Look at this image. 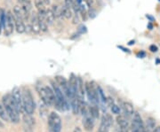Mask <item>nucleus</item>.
Segmentation results:
<instances>
[{"label": "nucleus", "instance_id": "44", "mask_svg": "<svg viewBox=\"0 0 160 132\" xmlns=\"http://www.w3.org/2000/svg\"><path fill=\"white\" fill-rule=\"evenodd\" d=\"M17 1L20 3V4H22V3H23V2H24V1H26V0H17Z\"/></svg>", "mask_w": 160, "mask_h": 132}, {"label": "nucleus", "instance_id": "24", "mask_svg": "<svg viewBox=\"0 0 160 132\" xmlns=\"http://www.w3.org/2000/svg\"><path fill=\"white\" fill-rule=\"evenodd\" d=\"M90 115L93 118V119H98L99 116H100V112H99V108L96 105H93L92 106H91L90 108Z\"/></svg>", "mask_w": 160, "mask_h": 132}, {"label": "nucleus", "instance_id": "13", "mask_svg": "<svg viewBox=\"0 0 160 132\" xmlns=\"http://www.w3.org/2000/svg\"><path fill=\"white\" fill-rule=\"evenodd\" d=\"M85 92H86V88H84L83 80L80 77H78V99L84 100Z\"/></svg>", "mask_w": 160, "mask_h": 132}, {"label": "nucleus", "instance_id": "27", "mask_svg": "<svg viewBox=\"0 0 160 132\" xmlns=\"http://www.w3.org/2000/svg\"><path fill=\"white\" fill-rule=\"evenodd\" d=\"M72 23L73 24H78L80 21V19H79V16H78V12H74V14H73V16H72Z\"/></svg>", "mask_w": 160, "mask_h": 132}, {"label": "nucleus", "instance_id": "20", "mask_svg": "<svg viewBox=\"0 0 160 132\" xmlns=\"http://www.w3.org/2000/svg\"><path fill=\"white\" fill-rule=\"evenodd\" d=\"M35 6L37 7L38 12H46L47 10L46 5L43 0H35Z\"/></svg>", "mask_w": 160, "mask_h": 132}, {"label": "nucleus", "instance_id": "7", "mask_svg": "<svg viewBox=\"0 0 160 132\" xmlns=\"http://www.w3.org/2000/svg\"><path fill=\"white\" fill-rule=\"evenodd\" d=\"M12 96L13 98L14 104L17 107L19 113L23 114L24 113V108H23V102H22V90L18 87H15L12 91Z\"/></svg>", "mask_w": 160, "mask_h": 132}, {"label": "nucleus", "instance_id": "36", "mask_svg": "<svg viewBox=\"0 0 160 132\" xmlns=\"http://www.w3.org/2000/svg\"><path fill=\"white\" fill-rule=\"evenodd\" d=\"M118 48H119V49H122V50H123V51H124V52H128V53H130V51H129V50H128V49H126V48H125V47H123V46H118Z\"/></svg>", "mask_w": 160, "mask_h": 132}, {"label": "nucleus", "instance_id": "9", "mask_svg": "<svg viewBox=\"0 0 160 132\" xmlns=\"http://www.w3.org/2000/svg\"><path fill=\"white\" fill-rule=\"evenodd\" d=\"M55 81L58 83V85L60 86V88L62 89V91L64 93V95L66 96V98H68V100H69V98H70V91H69V82L66 80L65 77H63L62 75L56 76Z\"/></svg>", "mask_w": 160, "mask_h": 132}, {"label": "nucleus", "instance_id": "8", "mask_svg": "<svg viewBox=\"0 0 160 132\" xmlns=\"http://www.w3.org/2000/svg\"><path fill=\"white\" fill-rule=\"evenodd\" d=\"M132 132H144V123L140 114L138 112H134L133 119L132 121L131 126Z\"/></svg>", "mask_w": 160, "mask_h": 132}, {"label": "nucleus", "instance_id": "31", "mask_svg": "<svg viewBox=\"0 0 160 132\" xmlns=\"http://www.w3.org/2000/svg\"><path fill=\"white\" fill-rule=\"evenodd\" d=\"M149 51L151 52H158V46L155 45H151L149 46Z\"/></svg>", "mask_w": 160, "mask_h": 132}, {"label": "nucleus", "instance_id": "37", "mask_svg": "<svg viewBox=\"0 0 160 132\" xmlns=\"http://www.w3.org/2000/svg\"><path fill=\"white\" fill-rule=\"evenodd\" d=\"M73 132H82V130L80 129L79 127H76L73 130Z\"/></svg>", "mask_w": 160, "mask_h": 132}, {"label": "nucleus", "instance_id": "15", "mask_svg": "<svg viewBox=\"0 0 160 132\" xmlns=\"http://www.w3.org/2000/svg\"><path fill=\"white\" fill-rule=\"evenodd\" d=\"M122 108H123V111L125 113V115L127 116V117H130L132 115H133L134 114V109H133V106L131 103L129 102H124L123 105H122Z\"/></svg>", "mask_w": 160, "mask_h": 132}, {"label": "nucleus", "instance_id": "33", "mask_svg": "<svg viewBox=\"0 0 160 132\" xmlns=\"http://www.w3.org/2000/svg\"><path fill=\"white\" fill-rule=\"evenodd\" d=\"M86 2V6H88L89 8H92V5H93V0H85Z\"/></svg>", "mask_w": 160, "mask_h": 132}, {"label": "nucleus", "instance_id": "18", "mask_svg": "<svg viewBox=\"0 0 160 132\" xmlns=\"http://www.w3.org/2000/svg\"><path fill=\"white\" fill-rule=\"evenodd\" d=\"M101 123H102L104 125H106L107 127L110 128V127L112 126V124H113V118H112V116L109 115V114H104L102 116Z\"/></svg>", "mask_w": 160, "mask_h": 132}, {"label": "nucleus", "instance_id": "3", "mask_svg": "<svg viewBox=\"0 0 160 132\" xmlns=\"http://www.w3.org/2000/svg\"><path fill=\"white\" fill-rule=\"evenodd\" d=\"M22 102H23V108L24 112L29 114V115H33L35 112V102L32 93L30 92L29 88L27 87H23L22 91Z\"/></svg>", "mask_w": 160, "mask_h": 132}, {"label": "nucleus", "instance_id": "17", "mask_svg": "<svg viewBox=\"0 0 160 132\" xmlns=\"http://www.w3.org/2000/svg\"><path fill=\"white\" fill-rule=\"evenodd\" d=\"M14 26H15V29L19 34H22L26 30V26L23 22V21L19 20V19H15L14 18Z\"/></svg>", "mask_w": 160, "mask_h": 132}, {"label": "nucleus", "instance_id": "19", "mask_svg": "<svg viewBox=\"0 0 160 132\" xmlns=\"http://www.w3.org/2000/svg\"><path fill=\"white\" fill-rule=\"evenodd\" d=\"M45 19H46V21L48 25H52V23L54 22V21H55L56 18H55V16H54V14L52 12L51 9H47L46 10V15H45Z\"/></svg>", "mask_w": 160, "mask_h": 132}, {"label": "nucleus", "instance_id": "35", "mask_svg": "<svg viewBox=\"0 0 160 132\" xmlns=\"http://www.w3.org/2000/svg\"><path fill=\"white\" fill-rule=\"evenodd\" d=\"M145 56H146V53H145V52H142H142H140L137 54V57L138 58H144V57H145Z\"/></svg>", "mask_w": 160, "mask_h": 132}, {"label": "nucleus", "instance_id": "14", "mask_svg": "<svg viewBox=\"0 0 160 132\" xmlns=\"http://www.w3.org/2000/svg\"><path fill=\"white\" fill-rule=\"evenodd\" d=\"M156 128V121L153 118L149 117L146 120V122L144 124V132H152Z\"/></svg>", "mask_w": 160, "mask_h": 132}, {"label": "nucleus", "instance_id": "30", "mask_svg": "<svg viewBox=\"0 0 160 132\" xmlns=\"http://www.w3.org/2000/svg\"><path fill=\"white\" fill-rule=\"evenodd\" d=\"M74 2V0H64V6H66L67 7L72 9V6H73Z\"/></svg>", "mask_w": 160, "mask_h": 132}, {"label": "nucleus", "instance_id": "45", "mask_svg": "<svg viewBox=\"0 0 160 132\" xmlns=\"http://www.w3.org/2000/svg\"><path fill=\"white\" fill-rule=\"evenodd\" d=\"M0 14H1V9H0Z\"/></svg>", "mask_w": 160, "mask_h": 132}, {"label": "nucleus", "instance_id": "25", "mask_svg": "<svg viewBox=\"0 0 160 132\" xmlns=\"http://www.w3.org/2000/svg\"><path fill=\"white\" fill-rule=\"evenodd\" d=\"M77 31H78V34L83 35L87 32V28H86V25H84V24H80L79 26H78V29H77Z\"/></svg>", "mask_w": 160, "mask_h": 132}, {"label": "nucleus", "instance_id": "38", "mask_svg": "<svg viewBox=\"0 0 160 132\" xmlns=\"http://www.w3.org/2000/svg\"><path fill=\"white\" fill-rule=\"evenodd\" d=\"M146 17L148 18V19H149L150 21H154V20H155L154 18L152 17V16H150L149 14H147V15H146Z\"/></svg>", "mask_w": 160, "mask_h": 132}, {"label": "nucleus", "instance_id": "46", "mask_svg": "<svg viewBox=\"0 0 160 132\" xmlns=\"http://www.w3.org/2000/svg\"><path fill=\"white\" fill-rule=\"evenodd\" d=\"M159 2H160V0H159Z\"/></svg>", "mask_w": 160, "mask_h": 132}, {"label": "nucleus", "instance_id": "1", "mask_svg": "<svg viewBox=\"0 0 160 132\" xmlns=\"http://www.w3.org/2000/svg\"><path fill=\"white\" fill-rule=\"evenodd\" d=\"M2 102H3V105L7 112V115L9 116L10 121L13 123H18L20 121V115H19L20 113L14 104L12 94L10 93L6 94L2 98Z\"/></svg>", "mask_w": 160, "mask_h": 132}, {"label": "nucleus", "instance_id": "28", "mask_svg": "<svg viewBox=\"0 0 160 132\" xmlns=\"http://www.w3.org/2000/svg\"><path fill=\"white\" fill-rule=\"evenodd\" d=\"M109 127H107L106 125L101 123V125L99 127V130H98V132H109Z\"/></svg>", "mask_w": 160, "mask_h": 132}, {"label": "nucleus", "instance_id": "39", "mask_svg": "<svg viewBox=\"0 0 160 132\" xmlns=\"http://www.w3.org/2000/svg\"><path fill=\"white\" fill-rule=\"evenodd\" d=\"M152 132H160V126H157Z\"/></svg>", "mask_w": 160, "mask_h": 132}, {"label": "nucleus", "instance_id": "34", "mask_svg": "<svg viewBox=\"0 0 160 132\" xmlns=\"http://www.w3.org/2000/svg\"><path fill=\"white\" fill-rule=\"evenodd\" d=\"M126 130H127L126 129H123V128H121V127H118V128L115 129L114 132H126Z\"/></svg>", "mask_w": 160, "mask_h": 132}, {"label": "nucleus", "instance_id": "40", "mask_svg": "<svg viewBox=\"0 0 160 132\" xmlns=\"http://www.w3.org/2000/svg\"><path fill=\"white\" fill-rule=\"evenodd\" d=\"M43 1L45 2V4H46V6H48V5L51 4V0H43Z\"/></svg>", "mask_w": 160, "mask_h": 132}, {"label": "nucleus", "instance_id": "11", "mask_svg": "<svg viewBox=\"0 0 160 132\" xmlns=\"http://www.w3.org/2000/svg\"><path fill=\"white\" fill-rule=\"evenodd\" d=\"M36 88H37V92L38 93L40 98L42 99L43 103L45 104L46 106H52L49 98H48V95H47L46 86H43L42 84H38Z\"/></svg>", "mask_w": 160, "mask_h": 132}, {"label": "nucleus", "instance_id": "26", "mask_svg": "<svg viewBox=\"0 0 160 132\" xmlns=\"http://www.w3.org/2000/svg\"><path fill=\"white\" fill-rule=\"evenodd\" d=\"M111 112L115 114V115H119L120 112H121V109H120V107L118 106H117L116 104H114L112 106H111Z\"/></svg>", "mask_w": 160, "mask_h": 132}, {"label": "nucleus", "instance_id": "5", "mask_svg": "<svg viewBox=\"0 0 160 132\" xmlns=\"http://www.w3.org/2000/svg\"><path fill=\"white\" fill-rule=\"evenodd\" d=\"M97 87L98 86H95L93 82H86V85H85L88 99L93 105H96L97 103H99V94H98Z\"/></svg>", "mask_w": 160, "mask_h": 132}, {"label": "nucleus", "instance_id": "43", "mask_svg": "<svg viewBox=\"0 0 160 132\" xmlns=\"http://www.w3.org/2000/svg\"><path fill=\"white\" fill-rule=\"evenodd\" d=\"M133 44H134V40H133V41H130V42L128 43V45H133Z\"/></svg>", "mask_w": 160, "mask_h": 132}, {"label": "nucleus", "instance_id": "22", "mask_svg": "<svg viewBox=\"0 0 160 132\" xmlns=\"http://www.w3.org/2000/svg\"><path fill=\"white\" fill-rule=\"evenodd\" d=\"M73 12H72V9L71 8H69L66 6H64L62 7V17H64L66 20H69L71 19L72 16H73Z\"/></svg>", "mask_w": 160, "mask_h": 132}, {"label": "nucleus", "instance_id": "23", "mask_svg": "<svg viewBox=\"0 0 160 132\" xmlns=\"http://www.w3.org/2000/svg\"><path fill=\"white\" fill-rule=\"evenodd\" d=\"M0 118L3 120V121H9V116L7 115V112H6V108L4 106L3 104H0Z\"/></svg>", "mask_w": 160, "mask_h": 132}, {"label": "nucleus", "instance_id": "21", "mask_svg": "<svg viewBox=\"0 0 160 132\" xmlns=\"http://www.w3.org/2000/svg\"><path fill=\"white\" fill-rule=\"evenodd\" d=\"M52 12H53L55 18L62 17V7H60L57 5H52L51 8Z\"/></svg>", "mask_w": 160, "mask_h": 132}, {"label": "nucleus", "instance_id": "4", "mask_svg": "<svg viewBox=\"0 0 160 132\" xmlns=\"http://www.w3.org/2000/svg\"><path fill=\"white\" fill-rule=\"evenodd\" d=\"M48 126L51 132H61L62 119L55 112H52L48 116Z\"/></svg>", "mask_w": 160, "mask_h": 132}, {"label": "nucleus", "instance_id": "10", "mask_svg": "<svg viewBox=\"0 0 160 132\" xmlns=\"http://www.w3.org/2000/svg\"><path fill=\"white\" fill-rule=\"evenodd\" d=\"M35 125V120L32 115L27 113L23 114V130L24 132H33V127Z\"/></svg>", "mask_w": 160, "mask_h": 132}, {"label": "nucleus", "instance_id": "2", "mask_svg": "<svg viewBox=\"0 0 160 132\" xmlns=\"http://www.w3.org/2000/svg\"><path fill=\"white\" fill-rule=\"evenodd\" d=\"M52 89L54 91L55 96H56V102H55V106L58 110L60 111H65L69 109V104H68V98L64 95V93L62 91V89L58 85V83L52 81Z\"/></svg>", "mask_w": 160, "mask_h": 132}, {"label": "nucleus", "instance_id": "12", "mask_svg": "<svg viewBox=\"0 0 160 132\" xmlns=\"http://www.w3.org/2000/svg\"><path fill=\"white\" fill-rule=\"evenodd\" d=\"M83 125L85 127V130H86V131H91V130H92V129L94 127V122H93V118L92 117L91 115L84 116Z\"/></svg>", "mask_w": 160, "mask_h": 132}, {"label": "nucleus", "instance_id": "42", "mask_svg": "<svg viewBox=\"0 0 160 132\" xmlns=\"http://www.w3.org/2000/svg\"><path fill=\"white\" fill-rule=\"evenodd\" d=\"M148 28H149V29H152V28H153V25H152L151 23H149V24H148Z\"/></svg>", "mask_w": 160, "mask_h": 132}, {"label": "nucleus", "instance_id": "41", "mask_svg": "<svg viewBox=\"0 0 160 132\" xmlns=\"http://www.w3.org/2000/svg\"><path fill=\"white\" fill-rule=\"evenodd\" d=\"M75 2H76L77 4H78V5H82L83 0H75Z\"/></svg>", "mask_w": 160, "mask_h": 132}, {"label": "nucleus", "instance_id": "16", "mask_svg": "<svg viewBox=\"0 0 160 132\" xmlns=\"http://www.w3.org/2000/svg\"><path fill=\"white\" fill-rule=\"evenodd\" d=\"M116 120H117V123L118 124V126L123 128V129H126L127 130V128L129 126V121H128L127 118L125 115H118Z\"/></svg>", "mask_w": 160, "mask_h": 132}, {"label": "nucleus", "instance_id": "6", "mask_svg": "<svg viewBox=\"0 0 160 132\" xmlns=\"http://www.w3.org/2000/svg\"><path fill=\"white\" fill-rule=\"evenodd\" d=\"M14 16L12 13L11 11H8L6 12V21H5V24H4V35L6 36H9L12 34L13 29H14Z\"/></svg>", "mask_w": 160, "mask_h": 132}, {"label": "nucleus", "instance_id": "32", "mask_svg": "<svg viewBox=\"0 0 160 132\" xmlns=\"http://www.w3.org/2000/svg\"><path fill=\"white\" fill-rule=\"evenodd\" d=\"M106 102L108 103V105H109L110 107H111V106H113V105L115 104L114 100H113V98H111L110 97H109V98H107V101H106Z\"/></svg>", "mask_w": 160, "mask_h": 132}, {"label": "nucleus", "instance_id": "29", "mask_svg": "<svg viewBox=\"0 0 160 132\" xmlns=\"http://www.w3.org/2000/svg\"><path fill=\"white\" fill-rule=\"evenodd\" d=\"M88 16L91 18V19H93V18L96 17V11L92 7V8H89V11H88Z\"/></svg>", "mask_w": 160, "mask_h": 132}]
</instances>
